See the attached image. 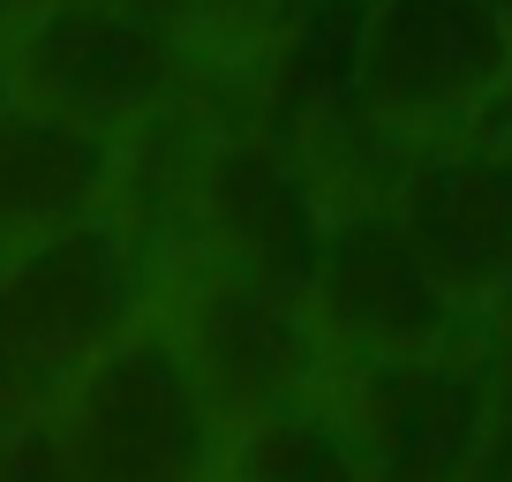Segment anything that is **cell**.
I'll return each instance as SVG.
<instances>
[{
	"label": "cell",
	"instance_id": "4",
	"mask_svg": "<svg viewBox=\"0 0 512 482\" xmlns=\"http://www.w3.org/2000/svg\"><path fill=\"white\" fill-rule=\"evenodd\" d=\"M354 113L377 136L437 144L512 91V23L497 0H369L347 53Z\"/></svg>",
	"mask_w": 512,
	"mask_h": 482
},
{
	"label": "cell",
	"instance_id": "1",
	"mask_svg": "<svg viewBox=\"0 0 512 482\" xmlns=\"http://www.w3.org/2000/svg\"><path fill=\"white\" fill-rule=\"evenodd\" d=\"M46 445L68 482H226V430L174 309H151L46 407Z\"/></svg>",
	"mask_w": 512,
	"mask_h": 482
},
{
	"label": "cell",
	"instance_id": "7",
	"mask_svg": "<svg viewBox=\"0 0 512 482\" xmlns=\"http://www.w3.org/2000/svg\"><path fill=\"white\" fill-rule=\"evenodd\" d=\"M339 400L369 475L467 482L497 437V332L467 324L445 347L339 370Z\"/></svg>",
	"mask_w": 512,
	"mask_h": 482
},
{
	"label": "cell",
	"instance_id": "11",
	"mask_svg": "<svg viewBox=\"0 0 512 482\" xmlns=\"http://www.w3.org/2000/svg\"><path fill=\"white\" fill-rule=\"evenodd\" d=\"M8 482H68V467H61V452L46 445V422L38 415H23V437H16V475Z\"/></svg>",
	"mask_w": 512,
	"mask_h": 482
},
{
	"label": "cell",
	"instance_id": "9",
	"mask_svg": "<svg viewBox=\"0 0 512 482\" xmlns=\"http://www.w3.org/2000/svg\"><path fill=\"white\" fill-rule=\"evenodd\" d=\"M121 151L128 129H98L0 91V257L106 211L121 189Z\"/></svg>",
	"mask_w": 512,
	"mask_h": 482
},
{
	"label": "cell",
	"instance_id": "6",
	"mask_svg": "<svg viewBox=\"0 0 512 482\" xmlns=\"http://www.w3.org/2000/svg\"><path fill=\"white\" fill-rule=\"evenodd\" d=\"M302 287L324 324V347H332V377L384 362V354L445 347L467 324H482V317H460V302L437 287V272L422 264L392 196H332Z\"/></svg>",
	"mask_w": 512,
	"mask_h": 482
},
{
	"label": "cell",
	"instance_id": "5",
	"mask_svg": "<svg viewBox=\"0 0 512 482\" xmlns=\"http://www.w3.org/2000/svg\"><path fill=\"white\" fill-rule=\"evenodd\" d=\"M166 309H174L189 354L204 362V385L219 400L226 430L272 415V407L302 400V392L332 385V347L309 309V287L287 272H256V264L226 257H189L166 279Z\"/></svg>",
	"mask_w": 512,
	"mask_h": 482
},
{
	"label": "cell",
	"instance_id": "2",
	"mask_svg": "<svg viewBox=\"0 0 512 482\" xmlns=\"http://www.w3.org/2000/svg\"><path fill=\"white\" fill-rule=\"evenodd\" d=\"M159 302V264L113 204L0 257V392L8 407L46 415Z\"/></svg>",
	"mask_w": 512,
	"mask_h": 482
},
{
	"label": "cell",
	"instance_id": "12",
	"mask_svg": "<svg viewBox=\"0 0 512 482\" xmlns=\"http://www.w3.org/2000/svg\"><path fill=\"white\" fill-rule=\"evenodd\" d=\"M181 8H189L196 31H234V23L264 16V0H181Z\"/></svg>",
	"mask_w": 512,
	"mask_h": 482
},
{
	"label": "cell",
	"instance_id": "14",
	"mask_svg": "<svg viewBox=\"0 0 512 482\" xmlns=\"http://www.w3.org/2000/svg\"><path fill=\"white\" fill-rule=\"evenodd\" d=\"M467 482H512V475H505V467H497V460H482V467H475V475H467Z\"/></svg>",
	"mask_w": 512,
	"mask_h": 482
},
{
	"label": "cell",
	"instance_id": "15",
	"mask_svg": "<svg viewBox=\"0 0 512 482\" xmlns=\"http://www.w3.org/2000/svg\"><path fill=\"white\" fill-rule=\"evenodd\" d=\"M497 8H505V23H512V0H497Z\"/></svg>",
	"mask_w": 512,
	"mask_h": 482
},
{
	"label": "cell",
	"instance_id": "13",
	"mask_svg": "<svg viewBox=\"0 0 512 482\" xmlns=\"http://www.w3.org/2000/svg\"><path fill=\"white\" fill-rule=\"evenodd\" d=\"M16 437H23V415L8 407V392H0V482L16 475Z\"/></svg>",
	"mask_w": 512,
	"mask_h": 482
},
{
	"label": "cell",
	"instance_id": "10",
	"mask_svg": "<svg viewBox=\"0 0 512 482\" xmlns=\"http://www.w3.org/2000/svg\"><path fill=\"white\" fill-rule=\"evenodd\" d=\"M226 482H369L339 377L272 407V415L241 422L234 445H226Z\"/></svg>",
	"mask_w": 512,
	"mask_h": 482
},
{
	"label": "cell",
	"instance_id": "3",
	"mask_svg": "<svg viewBox=\"0 0 512 482\" xmlns=\"http://www.w3.org/2000/svg\"><path fill=\"white\" fill-rule=\"evenodd\" d=\"M196 46L204 31L181 0H31L0 46V91L98 129H136L181 98Z\"/></svg>",
	"mask_w": 512,
	"mask_h": 482
},
{
	"label": "cell",
	"instance_id": "16",
	"mask_svg": "<svg viewBox=\"0 0 512 482\" xmlns=\"http://www.w3.org/2000/svg\"><path fill=\"white\" fill-rule=\"evenodd\" d=\"M369 482H400V475H369Z\"/></svg>",
	"mask_w": 512,
	"mask_h": 482
},
{
	"label": "cell",
	"instance_id": "8",
	"mask_svg": "<svg viewBox=\"0 0 512 482\" xmlns=\"http://www.w3.org/2000/svg\"><path fill=\"white\" fill-rule=\"evenodd\" d=\"M392 211L407 219L422 264L460 302V317L497 324L512 294V136L460 129L415 144V159L392 181Z\"/></svg>",
	"mask_w": 512,
	"mask_h": 482
}]
</instances>
